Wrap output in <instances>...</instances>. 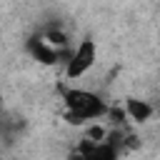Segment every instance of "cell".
<instances>
[{
	"mask_svg": "<svg viewBox=\"0 0 160 160\" xmlns=\"http://www.w3.org/2000/svg\"><path fill=\"white\" fill-rule=\"evenodd\" d=\"M60 100L65 105L62 118L70 125H80V128L92 120H105V112L110 108L98 92L85 88H60Z\"/></svg>",
	"mask_w": 160,
	"mask_h": 160,
	"instance_id": "obj_1",
	"label": "cell"
},
{
	"mask_svg": "<svg viewBox=\"0 0 160 160\" xmlns=\"http://www.w3.org/2000/svg\"><path fill=\"white\" fill-rule=\"evenodd\" d=\"M98 62V42L92 38H82L78 45H72L70 58L65 60V80H80L85 78Z\"/></svg>",
	"mask_w": 160,
	"mask_h": 160,
	"instance_id": "obj_2",
	"label": "cell"
},
{
	"mask_svg": "<svg viewBox=\"0 0 160 160\" xmlns=\"http://www.w3.org/2000/svg\"><path fill=\"white\" fill-rule=\"evenodd\" d=\"M125 112H128V120L135 122V125H145L155 118V105L142 100V98H128L125 100Z\"/></svg>",
	"mask_w": 160,
	"mask_h": 160,
	"instance_id": "obj_3",
	"label": "cell"
},
{
	"mask_svg": "<svg viewBox=\"0 0 160 160\" xmlns=\"http://www.w3.org/2000/svg\"><path fill=\"white\" fill-rule=\"evenodd\" d=\"M155 115H158V118H160V105H155Z\"/></svg>",
	"mask_w": 160,
	"mask_h": 160,
	"instance_id": "obj_4",
	"label": "cell"
},
{
	"mask_svg": "<svg viewBox=\"0 0 160 160\" xmlns=\"http://www.w3.org/2000/svg\"><path fill=\"white\" fill-rule=\"evenodd\" d=\"M158 135H160V128H158Z\"/></svg>",
	"mask_w": 160,
	"mask_h": 160,
	"instance_id": "obj_5",
	"label": "cell"
}]
</instances>
